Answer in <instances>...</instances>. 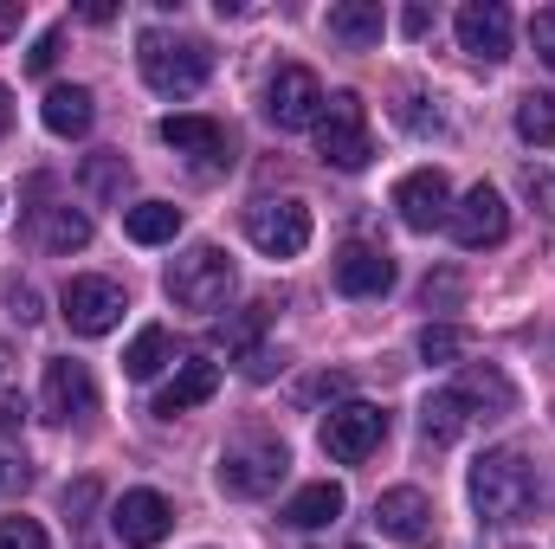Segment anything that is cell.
<instances>
[{
  "mask_svg": "<svg viewBox=\"0 0 555 549\" xmlns=\"http://www.w3.org/2000/svg\"><path fill=\"white\" fill-rule=\"evenodd\" d=\"M550 498H555L550 472H543L530 452H517V446H498V452H485V459L472 465V505H478V518L498 524V531L530 524Z\"/></svg>",
  "mask_w": 555,
  "mask_h": 549,
  "instance_id": "1",
  "label": "cell"
},
{
  "mask_svg": "<svg viewBox=\"0 0 555 549\" xmlns=\"http://www.w3.org/2000/svg\"><path fill=\"white\" fill-rule=\"evenodd\" d=\"M137 65H142V85L149 91L194 98L207 85V72H214V52H207V39H188V33H142Z\"/></svg>",
  "mask_w": 555,
  "mask_h": 549,
  "instance_id": "2",
  "label": "cell"
},
{
  "mask_svg": "<svg viewBox=\"0 0 555 549\" xmlns=\"http://www.w3.org/2000/svg\"><path fill=\"white\" fill-rule=\"evenodd\" d=\"M317 155H323L330 168H343V175H356V168H369V162H375L369 104H362L356 91H336V98L323 104V117H317Z\"/></svg>",
  "mask_w": 555,
  "mask_h": 549,
  "instance_id": "3",
  "label": "cell"
},
{
  "mask_svg": "<svg viewBox=\"0 0 555 549\" xmlns=\"http://www.w3.org/2000/svg\"><path fill=\"white\" fill-rule=\"evenodd\" d=\"M233 291V259L220 246H188L175 266H168V297L181 310H220Z\"/></svg>",
  "mask_w": 555,
  "mask_h": 549,
  "instance_id": "4",
  "label": "cell"
},
{
  "mask_svg": "<svg viewBox=\"0 0 555 549\" xmlns=\"http://www.w3.org/2000/svg\"><path fill=\"white\" fill-rule=\"evenodd\" d=\"M284 465H291V452H284V439H233L227 452H220V491L227 498H266L278 478H284Z\"/></svg>",
  "mask_w": 555,
  "mask_h": 549,
  "instance_id": "5",
  "label": "cell"
},
{
  "mask_svg": "<svg viewBox=\"0 0 555 549\" xmlns=\"http://www.w3.org/2000/svg\"><path fill=\"white\" fill-rule=\"evenodd\" d=\"M59 310H65L72 336H111V330L124 323L130 297H124V284H111V278H65Z\"/></svg>",
  "mask_w": 555,
  "mask_h": 549,
  "instance_id": "6",
  "label": "cell"
},
{
  "mask_svg": "<svg viewBox=\"0 0 555 549\" xmlns=\"http://www.w3.org/2000/svg\"><path fill=\"white\" fill-rule=\"evenodd\" d=\"M323 104H330V91H323V78L310 65H278L272 85H266V117L278 130H317Z\"/></svg>",
  "mask_w": 555,
  "mask_h": 549,
  "instance_id": "7",
  "label": "cell"
},
{
  "mask_svg": "<svg viewBox=\"0 0 555 549\" xmlns=\"http://www.w3.org/2000/svg\"><path fill=\"white\" fill-rule=\"evenodd\" d=\"M382 439H388V413L375 401H343V408L323 413V452L343 465H362Z\"/></svg>",
  "mask_w": 555,
  "mask_h": 549,
  "instance_id": "8",
  "label": "cell"
},
{
  "mask_svg": "<svg viewBox=\"0 0 555 549\" xmlns=\"http://www.w3.org/2000/svg\"><path fill=\"white\" fill-rule=\"evenodd\" d=\"M246 240L266 259H297L310 246V207L304 201H253L246 207Z\"/></svg>",
  "mask_w": 555,
  "mask_h": 549,
  "instance_id": "9",
  "label": "cell"
},
{
  "mask_svg": "<svg viewBox=\"0 0 555 549\" xmlns=\"http://www.w3.org/2000/svg\"><path fill=\"white\" fill-rule=\"evenodd\" d=\"M446 227H452V240H459L465 253H485V246H504V233H511V207H504V194H498V188H485V181H478V188L452 207V220H446Z\"/></svg>",
  "mask_w": 555,
  "mask_h": 549,
  "instance_id": "10",
  "label": "cell"
},
{
  "mask_svg": "<svg viewBox=\"0 0 555 549\" xmlns=\"http://www.w3.org/2000/svg\"><path fill=\"white\" fill-rule=\"evenodd\" d=\"M39 408H46V420H91V413H98V382H91V369L72 362V356H52V362H46V382H39Z\"/></svg>",
  "mask_w": 555,
  "mask_h": 549,
  "instance_id": "11",
  "label": "cell"
},
{
  "mask_svg": "<svg viewBox=\"0 0 555 549\" xmlns=\"http://www.w3.org/2000/svg\"><path fill=\"white\" fill-rule=\"evenodd\" d=\"M375 524L395 537V544H414V549H433L439 544V518H433V498L414 491V485H395L375 498Z\"/></svg>",
  "mask_w": 555,
  "mask_h": 549,
  "instance_id": "12",
  "label": "cell"
},
{
  "mask_svg": "<svg viewBox=\"0 0 555 549\" xmlns=\"http://www.w3.org/2000/svg\"><path fill=\"white\" fill-rule=\"evenodd\" d=\"M111 531H117L124 549H155L175 531V505H168L162 491H124V498L111 505Z\"/></svg>",
  "mask_w": 555,
  "mask_h": 549,
  "instance_id": "13",
  "label": "cell"
},
{
  "mask_svg": "<svg viewBox=\"0 0 555 549\" xmlns=\"http://www.w3.org/2000/svg\"><path fill=\"white\" fill-rule=\"evenodd\" d=\"M459 46H465V59H478V65H504V59H511V7H504V0H472V7H459Z\"/></svg>",
  "mask_w": 555,
  "mask_h": 549,
  "instance_id": "14",
  "label": "cell"
},
{
  "mask_svg": "<svg viewBox=\"0 0 555 549\" xmlns=\"http://www.w3.org/2000/svg\"><path fill=\"white\" fill-rule=\"evenodd\" d=\"M395 214H401L414 233L446 227V220H452V188H446V175H439V168H414V175H401V181H395Z\"/></svg>",
  "mask_w": 555,
  "mask_h": 549,
  "instance_id": "15",
  "label": "cell"
},
{
  "mask_svg": "<svg viewBox=\"0 0 555 549\" xmlns=\"http://www.w3.org/2000/svg\"><path fill=\"white\" fill-rule=\"evenodd\" d=\"M162 142H168L175 155H194L201 168H227V162H233V137H227V124H214V117H162Z\"/></svg>",
  "mask_w": 555,
  "mask_h": 549,
  "instance_id": "16",
  "label": "cell"
},
{
  "mask_svg": "<svg viewBox=\"0 0 555 549\" xmlns=\"http://www.w3.org/2000/svg\"><path fill=\"white\" fill-rule=\"evenodd\" d=\"M336 291H349V297H382V291H395V259H388L382 246H343V253H336Z\"/></svg>",
  "mask_w": 555,
  "mask_h": 549,
  "instance_id": "17",
  "label": "cell"
},
{
  "mask_svg": "<svg viewBox=\"0 0 555 549\" xmlns=\"http://www.w3.org/2000/svg\"><path fill=\"white\" fill-rule=\"evenodd\" d=\"M220 395V362H207V356H188L181 369H175V382L155 395V413L162 420H175V413L201 408V401H214Z\"/></svg>",
  "mask_w": 555,
  "mask_h": 549,
  "instance_id": "18",
  "label": "cell"
},
{
  "mask_svg": "<svg viewBox=\"0 0 555 549\" xmlns=\"http://www.w3.org/2000/svg\"><path fill=\"white\" fill-rule=\"evenodd\" d=\"M472 420H478V401H472L465 388H439V395L420 408V433H426L433 446H452Z\"/></svg>",
  "mask_w": 555,
  "mask_h": 549,
  "instance_id": "19",
  "label": "cell"
},
{
  "mask_svg": "<svg viewBox=\"0 0 555 549\" xmlns=\"http://www.w3.org/2000/svg\"><path fill=\"white\" fill-rule=\"evenodd\" d=\"M39 117H46V130H52V137H85V130L98 124V104H91V91H85V85H52V91H46V104H39Z\"/></svg>",
  "mask_w": 555,
  "mask_h": 549,
  "instance_id": "20",
  "label": "cell"
},
{
  "mask_svg": "<svg viewBox=\"0 0 555 549\" xmlns=\"http://www.w3.org/2000/svg\"><path fill=\"white\" fill-rule=\"evenodd\" d=\"M382 33H388V13H382V0H343V7H330V39H343V46H382Z\"/></svg>",
  "mask_w": 555,
  "mask_h": 549,
  "instance_id": "21",
  "label": "cell"
},
{
  "mask_svg": "<svg viewBox=\"0 0 555 549\" xmlns=\"http://www.w3.org/2000/svg\"><path fill=\"white\" fill-rule=\"evenodd\" d=\"M343 485L336 478H317V485H304L291 505H284V524H297V531H323V524H336L343 518Z\"/></svg>",
  "mask_w": 555,
  "mask_h": 549,
  "instance_id": "22",
  "label": "cell"
},
{
  "mask_svg": "<svg viewBox=\"0 0 555 549\" xmlns=\"http://www.w3.org/2000/svg\"><path fill=\"white\" fill-rule=\"evenodd\" d=\"M124 233L137 246H168L181 233V207L175 201H137V207H124Z\"/></svg>",
  "mask_w": 555,
  "mask_h": 549,
  "instance_id": "23",
  "label": "cell"
},
{
  "mask_svg": "<svg viewBox=\"0 0 555 549\" xmlns=\"http://www.w3.org/2000/svg\"><path fill=\"white\" fill-rule=\"evenodd\" d=\"M39 246H46V253H78V246H91V214H85V207H46Z\"/></svg>",
  "mask_w": 555,
  "mask_h": 549,
  "instance_id": "24",
  "label": "cell"
},
{
  "mask_svg": "<svg viewBox=\"0 0 555 549\" xmlns=\"http://www.w3.org/2000/svg\"><path fill=\"white\" fill-rule=\"evenodd\" d=\"M517 137L537 142V149H555V91H524L517 98Z\"/></svg>",
  "mask_w": 555,
  "mask_h": 549,
  "instance_id": "25",
  "label": "cell"
},
{
  "mask_svg": "<svg viewBox=\"0 0 555 549\" xmlns=\"http://www.w3.org/2000/svg\"><path fill=\"white\" fill-rule=\"evenodd\" d=\"M168 349H175V343H168V330H162V323H149V330H137V343L124 349V375H130V382H149V375H162Z\"/></svg>",
  "mask_w": 555,
  "mask_h": 549,
  "instance_id": "26",
  "label": "cell"
},
{
  "mask_svg": "<svg viewBox=\"0 0 555 549\" xmlns=\"http://www.w3.org/2000/svg\"><path fill=\"white\" fill-rule=\"evenodd\" d=\"M465 349H472V336L452 330V323H426V330H420V356H426V362H459Z\"/></svg>",
  "mask_w": 555,
  "mask_h": 549,
  "instance_id": "27",
  "label": "cell"
},
{
  "mask_svg": "<svg viewBox=\"0 0 555 549\" xmlns=\"http://www.w3.org/2000/svg\"><path fill=\"white\" fill-rule=\"evenodd\" d=\"M85 181H91V194H104V201H117V194H124V181H130V162H124V155H91V168H85Z\"/></svg>",
  "mask_w": 555,
  "mask_h": 549,
  "instance_id": "28",
  "label": "cell"
},
{
  "mask_svg": "<svg viewBox=\"0 0 555 549\" xmlns=\"http://www.w3.org/2000/svg\"><path fill=\"white\" fill-rule=\"evenodd\" d=\"M459 388H465V395L478 401V413H485V401H491V408H511V401H517V395H511V382H504L498 369H472V375H465Z\"/></svg>",
  "mask_w": 555,
  "mask_h": 549,
  "instance_id": "29",
  "label": "cell"
},
{
  "mask_svg": "<svg viewBox=\"0 0 555 549\" xmlns=\"http://www.w3.org/2000/svg\"><path fill=\"white\" fill-rule=\"evenodd\" d=\"M0 549H52L39 518H0Z\"/></svg>",
  "mask_w": 555,
  "mask_h": 549,
  "instance_id": "30",
  "label": "cell"
},
{
  "mask_svg": "<svg viewBox=\"0 0 555 549\" xmlns=\"http://www.w3.org/2000/svg\"><path fill=\"white\" fill-rule=\"evenodd\" d=\"M459 297H465V284H459V272H433L426 284H420V304H426V310H433V304H439V310H452Z\"/></svg>",
  "mask_w": 555,
  "mask_h": 549,
  "instance_id": "31",
  "label": "cell"
},
{
  "mask_svg": "<svg viewBox=\"0 0 555 549\" xmlns=\"http://www.w3.org/2000/svg\"><path fill=\"white\" fill-rule=\"evenodd\" d=\"M524 194L537 201V214H543V220H555V175H550V168H524Z\"/></svg>",
  "mask_w": 555,
  "mask_h": 549,
  "instance_id": "32",
  "label": "cell"
},
{
  "mask_svg": "<svg viewBox=\"0 0 555 549\" xmlns=\"http://www.w3.org/2000/svg\"><path fill=\"white\" fill-rule=\"evenodd\" d=\"M7 310H13L20 323H39V317H46V310H39V291L20 284V278H7Z\"/></svg>",
  "mask_w": 555,
  "mask_h": 549,
  "instance_id": "33",
  "label": "cell"
},
{
  "mask_svg": "<svg viewBox=\"0 0 555 549\" xmlns=\"http://www.w3.org/2000/svg\"><path fill=\"white\" fill-rule=\"evenodd\" d=\"M530 39H537V59L555 72V7H543V13L530 20Z\"/></svg>",
  "mask_w": 555,
  "mask_h": 549,
  "instance_id": "34",
  "label": "cell"
},
{
  "mask_svg": "<svg viewBox=\"0 0 555 549\" xmlns=\"http://www.w3.org/2000/svg\"><path fill=\"white\" fill-rule=\"evenodd\" d=\"M52 59H59V26L33 39V52H26V72H52Z\"/></svg>",
  "mask_w": 555,
  "mask_h": 549,
  "instance_id": "35",
  "label": "cell"
},
{
  "mask_svg": "<svg viewBox=\"0 0 555 549\" xmlns=\"http://www.w3.org/2000/svg\"><path fill=\"white\" fill-rule=\"evenodd\" d=\"M20 485H26V459H20L13 446H0V498H7V491H20Z\"/></svg>",
  "mask_w": 555,
  "mask_h": 549,
  "instance_id": "36",
  "label": "cell"
},
{
  "mask_svg": "<svg viewBox=\"0 0 555 549\" xmlns=\"http://www.w3.org/2000/svg\"><path fill=\"white\" fill-rule=\"evenodd\" d=\"M420 104H426L420 91H408V98H401V124H408V130H420V137H426V130H439V117H426Z\"/></svg>",
  "mask_w": 555,
  "mask_h": 549,
  "instance_id": "37",
  "label": "cell"
},
{
  "mask_svg": "<svg viewBox=\"0 0 555 549\" xmlns=\"http://www.w3.org/2000/svg\"><path fill=\"white\" fill-rule=\"evenodd\" d=\"M20 20H26V7H20V0H0V39H13Z\"/></svg>",
  "mask_w": 555,
  "mask_h": 549,
  "instance_id": "38",
  "label": "cell"
},
{
  "mask_svg": "<svg viewBox=\"0 0 555 549\" xmlns=\"http://www.w3.org/2000/svg\"><path fill=\"white\" fill-rule=\"evenodd\" d=\"M401 26H408V33H414V39H420V33L433 26V7H408V20H401Z\"/></svg>",
  "mask_w": 555,
  "mask_h": 549,
  "instance_id": "39",
  "label": "cell"
},
{
  "mask_svg": "<svg viewBox=\"0 0 555 549\" xmlns=\"http://www.w3.org/2000/svg\"><path fill=\"white\" fill-rule=\"evenodd\" d=\"M13 130V98H7V85H0V137Z\"/></svg>",
  "mask_w": 555,
  "mask_h": 549,
  "instance_id": "40",
  "label": "cell"
},
{
  "mask_svg": "<svg viewBox=\"0 0 555 549\" xmlns=\"http://www.w3.org/2000/svg\"><path fill=\"white\" fill-rule=\"evenodd\" d=\"M0 369H7V349H0Z\"/></svg>",
  "mask_w": 555,
  "mask_h": 549,
  "instance_id": "41",
  "label": "cell"
},
{
  "mask_svg": "<svg viewBox=\"0 0 555 549\" xmlns=\"http://www.w3.org/2000/svg\"><path fill=\"white\" fill-rule=\"evenodd\" d=\"M356 549H369V544H356Z\"/></svg>",
  "mask_w": 555,
  "mask_h": 549,
  "instance_id": "42",
  "label": "cell"
}]
</instances>
